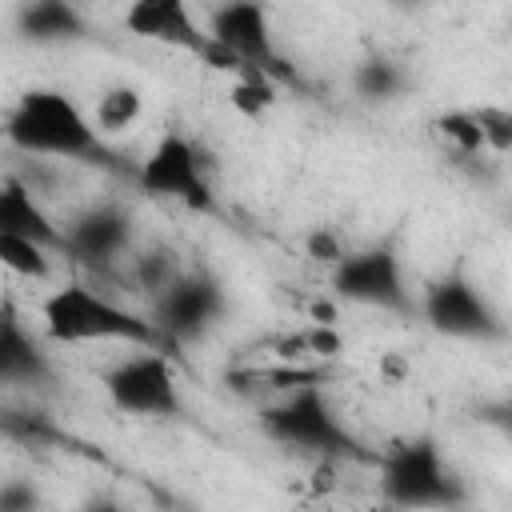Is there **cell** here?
Listing matches in <instances>:
<instances>
[{"mask_svg": "<svg viewBox=\"0 0 512 512\" xmlns=\"http://www.w3.org/2000/svg\"><path fill=\"white\" fill-rule=\"evenodd\" d=\"M20 32L32 40H76L84 36V16L64 0H36L20 8Z\"/></svg>", "mask_w": 512, "mask_h": 512, "instance_id": "15", "label": "cell"}, {"mask_svg": "<svg viewBox=\"0 0 512 512\" xmlns=\"http://www.w3.org/2000/svg\"><path fill=\"white\" fill-rule=\"evenodd\" d=\"M424 320L432 324V332L452 336V340H500L504 336V324L492 312V304L460 272L436 280L424 292Z\"/></svg>", "mask_w": 512, "mask_h": 512, "instance_id": "8", "label": "cell"}, {"mask_svg": "<svg viewBox=\"0 0 512 512\" xmlns=\"http://www.w3.org/2000/svg\"><path fill=\"white\" fill-rule=\"evenodd\" d=\"M124 28L140 40H160V44H176V48H192L196 56L208 48V32L196 28V20L188 16V8L180 0H136L124 12Z\"/></svg>", "mask_w": 512, "mask_h": 512, "instance_id": "12", "label": "cell"}, {"mask_svg": "<svg viewBox=\"0 0 512 512\" xmlns=\"http://www.w3.org/2000/svg\"><path fill=\"white\" fill-rule=\"evenodd\" d=\"M380 376H384L388 384H404V380H408V360L396 356V352H384V356H380Z\"/></svg>", "mask_w": 512, "mask_h": 512, "instance_id": "25", "label": "cell"}, {"mask_svg": "<svg viewBox=\"0 0 512 512\" xmlns=\"http://www.w3.org/2000/svg\"><path fill=\"white\" fill-rule=\"evenodd\" d=\"M104 392L112 408L128 416H156V420L180 416V384L164 348H140L136 356H124L104 376Z\"/></svg>", "mask_w": 512, "mask_h": 512, "instance_id": "5", "label": "cell"}, {"mask_svg": "<svg viewBox=\"0 0 512 512\" xmlns=\"http://www.w3.org/2000/svg\"><path fill=\"white\" fill-rule=\"evenodd\" d=\"M260 428L272 440H280V444H288L296 452H312L316 460H340V456H352L360 448L348 436V428L340 424V416L332 412V404H328L320 384L276 396L260 412Z\"/></svg>", "mask_w": 512, "mask_h": 512, "instance_id": "4", "label": "cell"}, {"mask_svg": "<svg viewBox=\"0 0 512 512\" xmlns=\"http://www.w3.org/2000/svg\"><path fill=\"white\" fill-rule=\"evenodd\" d=\"M332 288L340 300L384 308V312H408L412 308L408 288H404V268H400V256L392 248L348 252L332 268Z\"/></svg>", "mask_w": 512, "mask_h": 512, "instance_id": "7", "label": "cell"}, {"mask_svg": "<svg viewBox=\"0 0 512 512\" xmlns=\"http://www.w3.org/2000/svg\"><path fill=\"white\" fill-rule=\"evenodd\" d=\"M80 512H124L120 504H112V500H92V504H84Z\"/></svg>", "mask_w": 512, "mask_h": 512, "instance_id": "27", "label": "cell"}, {"mask_svg": "<svg viewBox=\"0 0 512 512\" xmlns=\"http://www.w3.org/2000/svg\"><path fill=\"white\" fill-rule=\"evenodd\" d=\"M380 488H384V504H396L404 512H436L464 500L436 440L428 436L404 440L380 456Z\"/></svg>", "mask_w": 512, "mask_h": 512, "instance_id": "3", "label": "cell"}, {"mask_svg": "<svg viewBox=\"0 0 512 512\" xmlns=\"http://www.w3.org/2000/svg\"><path fill=\"white\" fill-rule=\"evenodd\" d=\"M36 508H40V500H36L32 484L8 480V484L0 488V512H36Z\"/></svg>", "mask_w": 512, "mask_h": 512, "instance_id": "22", "label": "cell"}, {"mask_svg": "<svg viewBox=\"0 0 512 512\" xmlns=\"http://www.w3.org/2000/svg\"><path fill=\"white\" fill-rule=\"evenodd\" d=\"M140 188L164 200H180L192 212H208L212 208V188L204 176V160L196 152V144L180 132L160 136V144L144 156L140 164Z\"/></svg>", "mask_w": 512, "mask_h": 512, "instance_id": "6", "label": "cell"}, {"mask_svg": "<svg viewBox=\"0 0 512 512\" xmlns=\"http://www.w3.org/2000/svg\"><path fill=\"white\" fill-rule=\"evenodd\" d=\"M8 144L28 156H60V160H92L112 164V148L104 144L100 128L52 88H32L8 112Z\"/></svg>", "mask_w": 512, "mask_h": 512, "instance_id": "1", "label": "cell"}, {"mask_svg": "<svg viewBox=\"0 0 512 512\" xmlns=\"http://www.w3.org/2000/svg\"><path fill=\"white\" fill-rule=\"evenodd\" d=\"M128 240H132V220L116 204H96L64 232V252L88 264H112L128 248Z\"/></svg>", "mask_w": 512, "mask_h": 512, "instance_id": "11", "label": "cell"}, {"mask_svg": "<svg viewBox=\"0 0 512 512\" xmlns=\"http://www.w3.org/2000/svg\"><path fill=\"white\" fill-rule=\"evenodd\" d=\"M344 348V340H340V332L336 328H324V324H312L308 328V356H336Z\"/></svg>", "mask_w": 512, "mask_h": 512, "instance_id": "23", "label": "cell"}, {"mask_svg": "<svg viewBox=\"0 0 512 512\" xmlns=\"http://www.w3.org/2000/svg\"><path fill=\"white\" fill-rule=\"evenodd\" d=\"M140 112H144V96H140L132 84H116V88H108V92L96 100L92 124L100 128V136H116V132L132 128V124L140 120Z\"/></svg>", "mask_w": 512, "mask_h": 512, "instance_id": "16", "label": "cell"}, {"mask_svg": "<svg viewBox=\"0 0 512 512\" xmlns=\"http://www.w3.org/2000/svg\"><path fill=\"white\" fill-rule=\"evenodd\" d=\"M228 104H232L240 116L260 120V116L276 104V88H272V80H268L264 72H252V76L232 80V88H228Z\"/></svg>", "mask_w": 512, "mask_h": 512, "instance_id": "20", "label": "cell"}, {"mask_svg": "<svg viewBox=\"0 0 512 512\" xmlns=\"http://www.w3.org/2000/svg\"><path fill=\"white\" fill-rule=\"evenodd\" d=\"M0 376L8 384H24V380H44L48 376V364H44V352L36 348V340L20 328L16 312L4 308V324H0Z\"/></svg>", "mask_w": 512, "mask_h": 512, "instance_id": "14", "label": "cell"}, {"mask_svg": "<svg viewBox=\"0 0 512 512\" xmlns=\"http://www.w3.org/2000/svg\"><path fill=\"white\" fill-rule=\"evenodd\" d=\"M368 512H404V508H396V504H376V508H368Z\"/></svg>", "mask_w": 512, "mask_h": 512, "instance_id": "28", "label": "cell"}, {"mask_svg": "<svg viewBox=\"0 0 512 512\" xmlns=\"http://www.w3.org/2000/svg\"><path fill=\"white\" fill-rule=\"evenodd\" d=\"M208 36L216 44H224L228 52H236L248 68L264 72V76H280L288 72L276 56V44H272V24H268V8L264 4H224L212 12L208 20Z\"/></svg>", "mask_w": 512, "mask_h": 512, "instance_id": "10", "label": "cell"}, {"mask_svg": "<svg viewBox=\"0 0 512 512\" xmlns=\"http://www.w3.org/2000/svg\"><path fill=\"white\" fill-rule=\"evenodd\" d=\"M308 316H312V324H324V328H336V304H332V300H312V308H308Z\"/></svg>", "mask_w": 512, "mask_h": 512, "instance_id": "26", "label": "cell"}, {"mask_svg": "<svg viewBox=\"0 0 512 512\" xmlns=\"http://www.w3.org/2000/svg\"><path fill=\"white\" fill-rule=\"evenodd\" d=\"M304 252L316 260V264H328V268H336L344 256H348V248H344V240L332 232V228H312L308 232V240H304Z\"/></svg>", "mask_w": 512, "mask_h": 512, "instance_id": "21", "label": "cell"}, {"mask_svg": "<svg viewBox=\"0 0 512 512\" xmlns=\"http://www.w3.org/2000/svg\"><path fill=\"white\" fill-rule=\"evenodd\" d=\"M224 312V292L216 288L212 276H176L160 296H156V312H152V324L160 332L164 344H176V340H196L204 336L216 316Z\"/></svg>", "mask_w": 512, "mask_h": 512, "instance_id": "9", "label": "cell"}, {"mask_svg": "<svg viewBox=\"0 0 512 512\" xmlns=\"http://www.w3.org/2000/svg\"><path fill=\"white\" fill-rule=\"evenodd\" d=\"M432 128H436V136H440L448 148H456L460 156H476V152L488 148L476 112H444V116H436Z\"/></svg>", "mask_w": 512, "mask_h": 512, "instance_id": "19", "label": "cell"}, {"mask_svg": "<svg viewBox=\"0 0 512 512\" xmlns=\"http://www.w3.org/2000/svg\"><path fill=\"white\" fill-rule=\"evenodd\" d=\"M40 320L48 340L56 344H88V340H120V344H136V348H160V332L148 316L108 300L104 292L88 288V284H60L44 296L40 304Z\"/></svg>", "mask_w": 512, "mask_h": 512, "instance_id": "2", "label": "cell"}, {"mask_svg": "<svg viewBox=\"0 0 512 512\" xmlns=\"http://www.w3.org/2000/svg\"><path fill=\"white\" fill-rule=\"evenodd\" d=\"M308 488H312L316 496L332 492V488H336V460H316V468L308 472Z\"/></svg>", "mask_w": 512, "mask_h": 512, "instance_id": "24", "label": "cell"}, {"mask_svg": "<svg viewBox=\"0 0 512 512\" xmlns=\"http://www.w3.org/2000/svg\"><path fill=\"white\" fill-rule=\"evenodd\" d=\"M0 260H4L8 272L24 276V280H48L52 276L48 248H40L32 240H20V236H0Z\"/></svg>", "mask_w": 512, "mask_h": 512, "instance_id": "18", "label": "cell"}, {"mask_svg": "<svg viewBox=\"0 0 512 512\" xmlns=\"http://www.w3.org/2000/svg\"><path fill=\"white\" fill-rule=\"evenodd\" d=\"M0 236H20V240H32L40 248H64V232L52 224V216L40 208L36 200V188L20 176H4V188H0Z\"/></svg>", "mask_w": 512, "mask_h": 512, "instance_id": "13", "label": "cell"}, {"mask_svg": "<svg viewBox=\"0 0 512 512\" xmlns=\"http://www.w3.org/2000/svg\"><path fill=\"white\" fill-rule=\"evenodd\" d=\"M352 84H356V92H360L364 100H392V96H400V88H404V72H400V64L388 60V56H368V60L356 64Z\"/></svg>", "mask_w": 512, "mask_h": 512, "instance_id": "17", "label": "cell"}]
</instances>
